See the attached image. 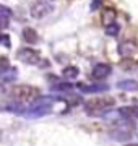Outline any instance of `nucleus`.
I'll list each match as a JSON object with an SVG mask.
<instances>
[{
	"instance_id": "obj_3",
	"label": "nucleus",
	"mask_w": 138,
	"mask_h": 146,
	"mask_svg": "<svg viewBox=\"0 0 138 146\" xmlns=\"http://www.w3.org/2000/svg\"><path fill=\"white\" fill-rule=\"evenodd\" d=\"M52 104H54V99L52 98H39L37 101H34L29 107L26 109L25 115L26 117H41V115H46L52 110Z\"/></svg>"
},
{
	"instance_id": "obj_5",
	"label": "nucleus",
	"mask_w": 138,
	"mask_h": 146,
	"mask_svg": "<svg viewBox=\"0 0 138 146\" xmlns=\"http://www.w3.org/2000/svg\"><path fill=\"white\" fill-rule=\"evenodd\" d=\"M18 58L25 63H29V65H41V62H42L41 54L34 49H28V47L18 50Z\"/></svg>"
},
{
	"instance_id": "obj_9",
	"label": "nucleus",
	"mask_w": 138,
	"mask_h": 146,
	"mask_svg": "<svg viewBox=\"0 0 138 146\" xmlns=\"http://www.w3.org/2000/svg\"><path fill=\"white\" fill-rule=\"evenodd\" d=\"M135 52H137V46H135L133 42H130V41H125V42H122V44L119 46V54H120L123 58L132 57Z\"/></svg>"
},
{
	"instance_id": "obj_20",
	"label": "nucleus",
	"mask_w": 138,
	"mask_h": 146,
	"mask_svg": "<svg viewBox=\"0 0 138 146\" xmlns=\"http://www.w3.org/2000/svg\"><path fill=\"white\" fill-rule=\"evenodd\" d=\"M0 41L5 47H10V37L7 36V34H0Z\"/></svg>"
},
{
	"instance_id": "obj_7",
	"label": "nucleus",
	"mask_w": 138,
	"mask_h": 146,
	"mask_svg": "<svg viewBox=\"0 0 138 146\" xmlns=\"http://www.w3.org/2000/svg\"><path fill=\"white\" fill-rule=\"evenodd\" d=\"M112 72V68L111 65H107V63H98L94 68H93V72H91V76L94 80H106L109 75H111Z\"/></svg>"
},
{
	"instance_id": "obj_18",
	"label": "nucleus",
	"mask_w": 138,
	"mask_h": 146,
	"mask_svg": "<svg viewBox=\"0 0 138 146\" xmlns=\"http://www.w3.org/2000/svg\"><path fill=\"white\" fill-rule=\"evenodd\" d=\"M52 89L54 91H65V93H67V91H72L73 86H72L70 83H58V84H54Z\"/></svg>"
},
{
	"instance_id": "obj_16",
	"label": "nucleus",
	"mask_w": 138,
	"mask_h": 146,
	"mask_svg": "<svg viewBox=\"0 0 138 146\" xmlns=\"http://www.w3.org/2000/svg\"><path fill=\"white\" fill-rule=\"evenodd\" d=\"M8 70H10V60H8V57L0 55V73L8 72Z\"/></svg>"
},
{
	"instance_id": "obj_13",
	"label": "nucleus",
	"mask_w": 138,
	"mask_h": 146,
	"mask_svg": "<svg viewBox=\"0 0 138 146\" xmlns=\"http://www.w3.org/2000/svg\"><path fill=\"white\" fill-rule=\"evenodd\" d=\"M137 65L138 63L135 62V60H132V57L123 58L122 62L119 63V67L122 68V70H125V72H133V70H137Z\"/></svg>"
},
{
	"instance_id": "obj_6",
	"label": "nucleus",
	"mask_w": 138,
	"mask_h": 146,
	"mask_svg": "<svg viewBox=\"0 0 138 146\" xmlns=\"http://www.w3.org/2000/svg\"><path fill=\"white\" fill-rule=\"evenodd\" d=\"M132 130H133V125H117V128L111 131V136L117 141H123V140H128L132 136Z\"/></svg>"
},
{
	"instance_id": "obj_11",
	"label": "nucleus",
	"mask_w": 138,
	"mask_h": 146,
	"mask_svg": "<svg viewBox=\"0 0 138 146\" xmlns=\"http://www.w3.org/2000/svg\"><path fill=\"white\" fill-rule=\"evenodd\" d=\"M78 88L83 93H99V91H106L107 86L106 84H91V86H88V84H78Z\"/></svg>"
},
{
	"instance_id": "obj_22",
	"label": "nucleus",
	"mask_w": 138,
	"mask_h": 146,
	"mask_svg": "<svg viewBox=\"0 0 138 146\" xmlns=\"http://www.w3.org/2000/svg\"><path fill=\"white\" fill-rule=\"evenodd\" d=\"M101 7V0H93L91 2V10H98Z\"/></svg>"
},
{
	"instance_id": "obj_15",
	"label": "nucleus",
	"mask_w": 138,
	"mask_h": 146,
	"mask_svg": "<svg viewBox=\"0 0 138 146\" xmlns=\"http://www.w3.org/2000/svg\"><path fill=\"white\" fill-rule=\"evenodd\" d=\"M119 31H120V26L117 25L115 21L106 26V34H109V36H117V34H119Z\"/></svg>"
},
{
	"instance_id": "obj_21",
	"label": "nucleus",
	"mask_w": 138,
	"mask_h": 146,
	"mask_svg": "<svg viewBox=\"0 0 138 146\" xmlns=\"http://www.w3.org/2000/svg\"><path fill=\"white\" fill-rule=\"evenodd\" d=\"M0 15H7V16H11V10L5 5H0Z\"/></svg>"
},
{
	"instance_id": "obj_4",
	"label": "nucleus",
	"mask_w": 138,
	"mask_h": 146,
	"mask_svg": "<svg viewBox=\"0 0 138 146\" xmlns=\"http://www.w3.org/2000/svg\"><path fill=\"white\" fill-rule=\"evenodd\" d=\"M52 10H54V3L50 0H36L29 8V13H31L33 18L42 20L49 13H52Z\"/></svg>"
},
{
	"instance_id": "obj_1",
	"label": "nucleus",
	"mask_w": 138,
	"mask_h": 146,
	"mask_svg": "<svg viewBox=\"0 0 138 146\" xmlns=\"http://www.w3.org/2000/svg\"><path fill=\"white\" fill-rule=\"evenodd\" d=\"M8 94L11 99L20 104H33L34 101L41 98V89L29 86V84H15L10 88Z\"/></svg>"
},
{
	"instance_id": "obj_10",
	"label": "nucleus",
	"mask_w": 138,
	"mask_h": 146,
	"mask_svg": "<svg viewBox=\"0 0 138 146\" xmlns=\"http://www.w3.org/2000/svg\"><path fill=\"white\" fill-rule=\"evenodd\" d=\"M117 88L125 89V91H137L138 89V81L135 80H122L117 83Z\"/></svg>"
},
{
	"instance_id": "obj_23",
	"label": "nucleus",
	"mask_w": 138,
	"mask_h": 146,
	"mask_svg": "<svg viewBox=\"0 0 138 146\" xmlns=\"http://www.w3.org/2000/svg\"><path fill=\"white\" fill-rule=\"evenodd\" d=\"M125 146H138V143H128V145H125Z\"/></svg>"
},
{
	"instance_id": "obj_12",
	"label": "nucleus",
	"mask_w": 138,
	"mask_h": 146,
	"mask_svg": "<svg viewBox=\"0 0 138 146\" xmlns=\"http://www.w3.org/2000/svg\"><path fill=\"white\" fill-rule=\"evenodd\" d=\"M23 39L26 42H29V44H36L39 37H37V33L33 28H25L23 29Z\"/></svg>"
},
{
	"instance_id": "obj_17",
	"label": "nucleus",
	"mask_w": 138,
	"mask_h": 146,
	"mask_svg": "<svg viewBox=\"0 0 138 146\" xmlns=\"http://www.w3.org/2000/svg\"><path fill=\"white\" fill-rule=\"evenodd\" d=\"M114 18H115V11L114 10H106L104 11V16H102V20H104V23L107 25H111V23H114Z\"/></svg>"
},
{
	"instance_id": "obj_19",
	"label": "nucleus",
	"mask_w": 138,
	"mask_h": 146,
	"mask_svg": "<svg viewBox=\"0 0 138 146\" xmlns=\"http://www.w3.org/2000/svg\"><path fill=\"white\" fill-rule=\"evenodd\" d=\"M8 25H10V16L0 15V29H5V28H8Z\"/></svg>"
},
{
	"instance_id": "obj_2",
	"label": "nucleus",
	"mask_w": 138,
	"mask_h": 146,
	"mask_svg": "<svg viewBox=\"0 0 138 146\" xmlns=\"http://www.w3.org/2000/svg\"><path fill=\"white\" fill-rule=\"evenodd\" d=\"M115 99L111 96H99V98H93L85 102V110L90 115H106L109 110L114 107Z\"/></svg>"
},
{
	"instance_id": "obj_14",
	"label": "nucleus",
	"mask_w": 138,
	"mask_h": 146,
	"mask_svg": "<svg viewBox=\"0 0 138 146\" xmlns=\"http://www.w3.org/2000/svg\"><path fill=\"white\" fill-rule=\"evenodd\" d=\"M62 75H64V78H67V80H75L80 75V70L76 67H67V68H64Z\"/></svg>"
},
{
	"instance_id": "obj_8",
	"label": "nucleus",
	"mask_w": 138,
	"mask_h": 146,
	"mask_svg": "<svg viewBox=\"0 0 138 146\" xmlns=\"http://www.w3.org/2000/svg\"><path fill=\"white\" fill-rule=\"evenodd\" d=\"M119 115L125 120H135L138 119V106H123L117 110Z\"/></svg>"
}]
</instances>
